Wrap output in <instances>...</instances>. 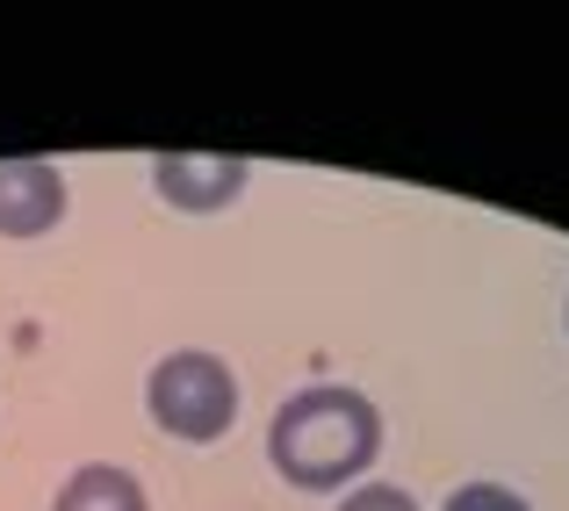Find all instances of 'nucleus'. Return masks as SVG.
<instances>
[{"label":"nucleus","instance_id":"nucleus-1","mask_svg":"<svg viewBox=\"0 0 569 511\" xmlns=\"http://www.w3.org/2000/svg\"><path fill=\"white\" fill-rule=\"evenodd\" d=\"M382 447V411L347 382H310L267 425V461L303 490H339L353 475H368Z\"/></svg>","mask_w":569,"mask_h":511},{"label":"nucleus","instance_id":"nucleus-2","mask_svg":"<svg viewBox=\"0 0 569 511\" xmlns=\"http://www.w3.org/2000/svg\"><path fill=\"white\" fill-rule=\"evenodd\" d=\"M144 411H152L159 432L173 440H223L238 418V374L223 368L217 353L188 345V353H167L152 374H144Z\"/></svg>","mask_w":569,"mask_h":511},{"label":"nucleus","instance_id":"nucleus-3","mask_svg":"<svg viewBox=\"0 0 569 511\" xmlns=\"http://www.w3.org/2000/svg\"><path fill=\"white\" fill-rule=\"evenodd\" d=\"M152 188L173 209H223L246 194V159L231 152H159L152 159Z\"/></svg>","mask_w":569,"mask_h":511},{"label":"nucleus","instance_id":"nucleus-4","mask_svg":"<svg viewBox=\"0 0 569 511\" xmlns=\"http://www.w3.org/2000/svg\"><path fill=\"white\" fill-rule=\"evenodd\" d=\"M66 217V173L43 159H0V238H43Z\"/></svg>","mask_w":569,"mask_h":511},{"label":"nucleus","instance_id":"nucleus-5","mask_svg":"<svg viewBox=\"0 0 569 511\" xmlns=\"http://www.w3.org/2000/svg\"><path fill=\"white\" fill-rule=\"evenodd\" d=\"M51 511H152L130 469H109V461H87V469L66 475V490L51 498Z\"/></svg>","mask_w":569,"mask_h":511},{"label":"nucleus","instance_id":"nucleus-6","mask_svg":"<svg viewBox=\"0 0 569 511\" xmlns=\"http://www.w3.org/2000/svg\"><path fill=\"white\" fill-rule=\"evenodd\" d=\"M440 511H533V504L519 498V490H505V483H461Z\"/></svg>","mask_w":569,"mask_h":511},{"label":"nucleus","instance_id":"nucleus-7","mask_svg":"<svg viewBox=\"0 0 569 511\" xmlns=\"http://www.w3.org/2000/svg\"><path fill=\"white\" fill-rule=\"evenodd\" d=\"M339 511H418V504H411V490H397V483H361V490H347Z\"/></svg>","mask_w":569,"mask_h":511}]
</instances>
